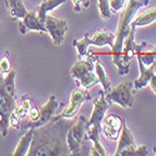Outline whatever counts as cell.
<instances>
[{"mask_svg": "<svg viewBox=\"0 0 156 156\" xmlns=\"http://www.w3.org/2000/svg\"><path fill=\"white\" fill-rule=\"evenodd\" d=\"M95 73H96V76L99 79V83L102 85V90L106 93H109L111 90V85H110V80L108 77V74H106V70L102 68V65L99 60V58L96 56V60H95Z\"/></svg>", "mask_w": 156, "mask_h": 156, "instance_id": "cell-23", "label": "cell"}, {"mask_svg": "<svg viewBox=\"0 0 156 156\" xmlns=\"http://www.w3.org/2000/svg\"><path fill=\"white\" fill-rule=\"evenodd\" d=\"M133 89H134L133 83L130 81L120 83L116 87L111 89L109 93L105 94L106 100L114 104H118L124 109H130L134 106V101H135Z\"/></svg>", "mask_w": 156, "mask_h": 156, "instance_id": "cell-5", "label": "cell"}, {"mask_svg": "<svg viewBox=\"0 0 156 156\" xmlns=\"http://www.w3.org/2000/svg\"><path fill=\"white\" fill-rule=\"evenodd\" d=\"M110 105H111V102L106 100L105 91H104V90H100L99 98L94 101V108H93L91 116H90V119L86 121L85 125H94V124H96V125L101 126L102 119L105 118L106 111L109 110Z\"/></svg>", "mask_w": 156, "mask_h": 156, "instance_id": "cell-12", "label": "cell"}, {"mask_svg": "<svg viewBox=\"0 0 156 156\" xmlns=\"http://www.w3.org/2000/svg\"><path fill=\"white\" fill-rule=\"evenodd\" d=\"M154 21H156V8L149 9L144 12H141L140 15H137L136 18H133L131 23V28H141V27H147V25L152 24Z\"/></svg>", "mask_w": 156, "mask_h": 156, "instance_id": "cell-19", "label": "cell"}, {"mask_svg": "<svg viewBox=\"0 0 156 156\" xmlns=\"http://www.w3.org/2000/svg\"><path fill=\"white\" fill-rule=\"evenodd\" d=\"M71 2H73L75 11H81L84 9H87L89 5H90L89 0H71Z\"/></svg>", "mask_w": 156, "mask_h": 156, "instance_id": "cell-29", "label": "cell"}, {"mask_svg": "<svg viewBox=\"0 0 156 156\" xmlns=\"http://www.w3.org/2000/svg\"><path fill=\"white\" fill-rule=\"evenodd\" d=\"M96 56L98 55H95L94 51H90L84 59H79L73 65L70 74L73 76V79L75 80V83L80 87L89 90L95 84L99 83V79L95 73Z\"/></svg>", "mask_w": 156, "mask_h": 156, "instance_id": "cell-4", "label": "cell"}, {"mask_svg": "<svg viewBox=\"0 0 156 156\" xmlns=\"http://www.w3.org/2000/svg\"><path fill=\"white\" fill-rule=\"evenodd\" d=\"M136 54L140 55L142 62L147 66V64H151L156 59V45H150L145 41L136 44Z\"/></svg>", "mask_w": 156, "mask_h": 156, "instance_id": "cell-18", "label": "cell"}, {"mask_svg": "<svg viewBox=\"0 0 156 156\" xmlns=\"http://www.w3.org/2000/svg\"><path fill=\"white\" fill-rule=\"evenodd\" d=\"M39 114H40V109L36 108V106H33L28 114V121L29 122H33L35 121L37 118H39Z\"/></svg>", "mask_w": 156, "mask_h": 156, "instance_id": "cell-30", "label": "cell"}, {"mask_svg": "<svg viewBox=\"0 0 156 156\" xmlns=\"http://www.w3.org/2000/svg\"><path fill=\"white\" fill-rule=\"evenodd\" d=\"M74 122L71 119L53 118L48 124L35 129L34 137L28 155L54 156L71 155L68 146V131Z\"/></svg>", "mask_w": 156, "mask_h": 156, "instance_id": "cell-1", "label": "cell"}, {"mask_svg": "<svg viewBox=\"0 0 156 156\" xmlns=\"http://www.w3.org/2000/svg\"><path fill=\"white\" fill-rule=\"evenodd\" d=\"M73 45L77 50V58L84 59L87 55L89 45H91V36H90V34L86 33L80 40H73Z\"/></svg>", "mask_w": 156, "mask_h": 156, "instance_id": "cell-24", "label": "cell"}, {"mask_svg": "<svg viewBox=\"0 0 156 156\" xmlns=\"http://www.w3.org/2000/svg\"><path fill=\"white\" fill-rule=\"evenodd\" d=\"M91 100V95L89 94V90L84 89V87H76L71 91V96H70V101L68 104V106L62 110L61 114H59L58 116H54L55 119H73L76 115V112L79 111V109L81 108V105L85 101H90Z\"/></svg>", "mask_w": 156, "mask_h": 156, "instance_id": "cell-6", "label": "cell"}, {"mask_svg": "<svg viewBox=\"0 0 156 156\" xmlns=\"http://www.w3.org/2000/svg\"><path fill=\"white\" fill-rule=\"evenodd\" d=\"M18 28L21 35H25L29 31H40V33H46L45 25L39 20L36 11H28V14L25 15L23 19L19 20Z\"/></svg>", "mask_w": 156, "mask_h": 156, "instance_id": "cell-13", "label": "cell"}, {"mask_svg": "<svg viewBox=\"0 0 156 156\" xmlns=\"http://www.w3.org/2000/svg\"><path fill=\"white\" fill-rule=\"evenodd\" d=\"M33 106H34V104H33L31 98L25 95V96H23L21 101L19 104H16V108H15L14 112H12V115H14L15 118H18L19 120H21L24 118H27Z\"/></svg>", "mask_w": 156, "mask_h": 156, "instance_id": "cell-22", "label": "cell"}, {"mask_svg": "<svg viewBox=\"0 0 156 156\" xmlns=\"http://www.w3.org/2000/svg\"><path fill=\"white\" fill-rule=\"evenodd\" d=\"M98 6H99V11L102 19L109 20L111 18V10H110V0H98Z\"/></svg>", "mask_w": 156, "mask_h": 156, "instance_id": "cell-26", "label": "cell"}, {"mask_svg": "<svg viewBox=\"0 0 156 156\" xmlns=\"http://www.w3.org/2000/svg\"><path fill=\"white\" fill-rule=\"evenodd\" d=\"M154 152H155V155H156V147H155V149H154Z\"/></svg>", "mask_w": 156, "mask_h": 156, "instance_id": "cell-33", "label": "cell"}, {"mask_svg": "<svg viewBox=\"0 0 156 156\" xmlns=\"http://www.w3.org/2000/svg\"><path fill=\"white\" fill-rule=\"evenodd\" d=\"M6 8L12 19L20 20L28 14L27 8L24 6L23 0H6Z\"/></svg>", "mask_w": 156, "mask_h": 156, "instance_id": "cell-21", "label": "cell"}, {"mask_svg": "<svg viewBox=\"0 0 156 156\" xmlns=\"http://www.w3.org/2000/svg\"><path fill=\"white\" fill-rule=\"evenodd\" d=\"M85 124H86V119L84 116H80V118L77 119V121H75L71 125V127L68 131L66 141H68V146L70 149L71 155L80 154V149H81V145H83V142L85 140V135H86Z\"/></svg>", "mask_w": 156, "mask_h": 156, "instance_id": "cell-7", "label": "cell"}, {"mask_svg": "<svg viewBox=\"0 0 156 156\" xmlns=\"http://www.w3.org/2000/svg\"><path fill=\"white\" fill-rule=\"evenodd\" d=\"M34 133H35V129H28L23 133L20 140H19V144L16 145V149L14 150L12 155L14 156H24V155H28L30 146H31V142H33V137H34Z\"/></svg>", "mask_w": 156, "mask_h": 156, "instance_id": "cell-15", "label": "cell"}, {"mask_svg": "<svg viewBox=\"0 0 156 156\" xmlns=\"http://www.w3.org/2000/svg\"><path fill=\"white\" fill-rule=\"evenodd\" d=\"M137 2H140V3H142V4H144L145 6L149 4V0H137Z\"/></svg>", "mask_w": 156, "mask_h": 156, "instance_id": "cell-32", "label": "cell"}, {"mask_svg": "<svg viewBox=\"0 0 156 156\" xmlns=\"http://www.w3.org/2000/svg\"><path fill=\"white\" fill-rule=\"evenodd\" d=\"M115 43V34L106 31L105 29H101L99 31H96L94 34V36H91V45L95 46H110L112 48Z\"/></svg>", "mask_w": 156, "mask_h": 156, "instance_id": "cell-20", "label": "cell"}, {"mask_svg": "<svg viewBox=\"0 0 156 156\" xmlns=\"http://www.w3.org/2000/svg\"><path fill=\"white\" fill-rule=\"evenodd\" d=\"M15 76L14 70L6 75L0 74V134L3 137L8 135L10 118L16 108Z\"/></svg>", "mask_w": 156, "mask_h": 156, "instance_id": "cell-2", "label": "cell"}, {"mask_svg": "<svg viewBox=\"0 0 156 156\" xmlns=\"http://www.w3.org/2000/svg\"><path fill=\"white\" fill-rule=\"evenodd\" d=\"M61 105L60 102H58L55 95H51L49 98V101L46 104H44V105L41 108H39L40 109V114H39V118L33 121V122H27V124H23L20 127L24 129V131L25 130H28V129H37V127H40L45 124H48L51 119L54 118V114L55 111L58 110V108Z\"/></svg>", "mask_w": 156, "mask_h": 156, "instance_id": "cell-8", "label": "cell"}, {"mask_svg": "<svg viewBox=\"0 0 156 156\" xmlns=\"http://www.w3.org/2000/svg\"><path fill=\"white\" fill-rule=\"evenodd\" d=\"M135 28H131L129 33V36L124 41L122 48V55H121V70L119 71L120 75L129 74L130 70V60H131L136 54V43H135Z\"/></svg>", "mask_w": 156, "mask_h": 156, "instance_id": "cell-10", "label": "cell"}, {"mask_svg": "<svg viewBox=\"0 0 156 156\" xmlns=\"http://www.w3.org/2000/svg\"><path fill=\"white\" fill-rule=\"evenodd\" d=\"M146 155H149V150L145 145L136 146V144H135V145H131L127 149L122 150L119 156H146Z\"/></svg>", "mask_w": 156, "mask_h": 156, "instance_id": "cell-25", "label": "cell"}, {"mask_svg": "<svg viewBox=\"0 0 156 156\" xmlns=\"http://www.w3.org/2000/svg\"><path fill=\"white\" fill-rule=\"evenodd\" d=\"M127 0H110V10L112 14H118V12L122 11L125 8Z\"/></svg>", "mask_w": 156, "mask_h": 156, "instance_id": "cell-28", "label": "cell"}, {"mask_svg": "<svg viewBox=\"0 0 156 156\" xmlns=\"http://www.w3.org/2000/svg\"><path fill=\"white\" fill-rule=\"evenodd\" d=\"M124 119L120 118L119 115H108L102 119L101 122V130L105 137H108L109 140L116 141L120 136V133L122 130V125H124Z\"/></svg>", "mask_w": 156, "mask_h": 156, "instance_id": "cell-11", "label": "cell"}, {"mask_svg": "<svg viewBox=\"0 0 156 156\" xmlns=\"http://www.w3.org/2000/svg\"><path fill=\"white\" fill-rule=\"evenodd\" d=\"M142 6H145L142 3L137 2V0H127L125 8L122 9L120 19L118 23V29L115 33V43L114 46L111 48V55L114 59V64L120 71L121 70V55H122V48H124V41L129 36V33L131 30V23L134 15L137 12V10Z\"/></svg>", "mask_w": 156, "mask_h": 156, "instance_id": "cell-3", "label": "cell"}, {"mask_svg": "<svg viewBox=\"0 0 156 156\" xmlns=\"http://www.w3.org/2000/svg\"><path fill=\"white\" fill-rule=\"evenodd\" d=\"M149 85L151 86V89H152V91L156 94V73L151 76V79H150V81H149Z\"/></svg>", "mask_w": 156, "mask_h": 156, "instance_id": "cell-31", "label": "cell"}, {"mask_svg": "<svg viewBox=\"0 0 156 156\" xmlns=\"http://www.w3.org/2000/svg\"><path fill=\"white\" fill-rule=\"evenodd\" d=\"M65 2H66V0H43L41 4L35 9L39 20H40L45 25V20H46V16H48V12L51 11V10H54V9H56V8H59Z\"/></svg>", "mask_w": 156, "mask_h": 156, "instance_id": "cell-17", "label": "cell"}, {"mask_svg": "<svg viewBox=\"0 0 156 156\" xmlns=\"http://www.w3.org/2000/svg\"><path fill=\"white\" fill-rule=\"evenodd\" d=\"M45 28H46V33L50 35L53 43L56 46H60L65 40V34H66L69 29V25L66 20L48 15L45 20Z\"/></svg>", "mask_w": 156, "mask_h": 156, "instance_id": "cell-9", "label": "cell"}, {"mask_svg": "<svg viewBox=\"0 0 156 156\" xmlns=\"http://www.w3.org/2000/svg\"><path fill=\"white\" fill-rule=\"evenodd\" d=\"M131 145H135L134 135H133V133H131V130L129 129V126L126 125V122H124L122 130H121L120 136H119V139H118V149H116L115 155L119 156L122 150L127 149L129 146H131Z\"/></svg>", "mask_w": 156, "mask_h": 156, "instance_id": "cell-16", "label": "cell"}, {"mask_svg": "<svg viewBox=\"0 0 156 156\" xmlns=\"http://www.w3.org/2000/svg\"><path fill=\"white\" fill-rule=\"evenodd\" d=\"M135 56H136L137 62H139L140 76L134 81V87L136 90H140L142 87H145L146 85H149V81L151 79V76L156 73V59L149 65V66H146V65L142 62V60H141V58H140L139 54H135Z\"/></svg>", "mask_w": 156, "mask_h": 156, "instance_id": "cell-14", "label": "cell"}, {"mask_svg": "<svg viewBox=\"0 0 156 156\" xmlns=\"http://www.w3.org/2000/svg\"><path fill=\"white\" fill-rule=\"evenodd\" d=\"M11 71V62H10V56H9V51L6 50L4 55L0 58V74L6 75Z\"/></svg>", "mask_w": 156, "mask_h": 156, "instance_id": "cell-27", "label": "cell"}]
</instances>
